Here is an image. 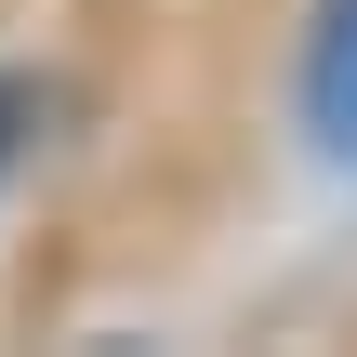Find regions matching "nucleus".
I'll list each match as a JSON object with an SVG mask.
<instances>
[{"label":"nucleus","mask_w":357,"mask_h":357,"mask_svg":"<svg viewBox=\"0 0 357 357\" xmlns=\"http://www.w3.org/2000/svg\"><path fill=\"white\" fill-rule=\"evenodd\" d=\"M305 106H318V146L357 159V0L331 13V40H318V79H305Z\"/></svg>","instance_id":"1"},{"label":"nucleus","mask_w":357,"mask_h":357,"mask_svg":"<svg viewBox=\"0 0 357 357\" xmlns=\"http://www.w3.org/2000/svg\"><path fill=\"white\" fill-rule=\"evenodd\" d=\"M40 119H53V93H40V79H0V185H13V159L40 146Z\"/></svg>","instance_id":"2"}]
</instances>
